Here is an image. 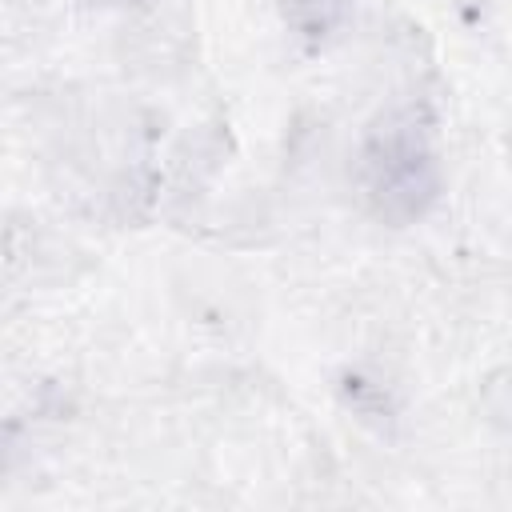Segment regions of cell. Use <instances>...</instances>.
Instances as JSON below:
<instances>
[{
  "label": "cell",
  "mask_w": 512,
  "mask_h": 512,
  "mask_svg": "<svg viewBox=\"0 0 512 512\" xmlns=\"http://www.w3.org/2000/svg\"><path fill=\"white\" fill-rule=\"evenodd\" d=\"M360 180L372 212L392 228L420 220L440 200L444 180L424 108H396L372 124L360 148Z\"/></svg>",
  "instance_id": "obj_1"
},
{
  "label": "cell",
  "mask_w": 512,
  "mask_h": 512,
  "mask_svg": "<svg viewBox=\"0 0 512 512\" xmlns=\"http://www.w3.org/2000/svg\"><path fill=\"white\" fill-rule=\"evenodd\" d=\"M348 8H352V0H280L284 24L304 44H324L348 20Z\"/></svg>",
  "instance_id": "obj_2"
}]
</instances>
